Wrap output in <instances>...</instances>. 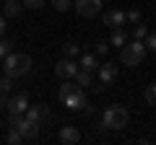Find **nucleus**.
<instances>
[{
    "label": "nucleus",
    "instance_id": "obj_26",
    "mask_svg": "<svg viewBox=\"0 0 156 145\" xmlns=\"http://www.w3.org/2000/svg\"><path fill=\"white\" fill-rule=\"evenodd\" d=\"M21 5L29 8V11H39V8L44 5V0H21Z\"/></svg>",
    "mask_w": 156,
    "mask_h": 145
},
{
    "label": "nucleus",
    "instance_id": "obj_16",
    "mask_svg": "<svg viewBox=\"0 0 156 145\" xmlns=\"http://www.w3.org/2000/svg\"><path fill=\"white\" fill-rule=\"evenodd\" d=\"M73 80H76L81 88H83V86H91V83H94V80H91V70H81V67H78V72L73 75Z\"/></svg>",
    "mask_w": 156,
    "mask_h": 145
},
{
    "label": "nucleus",
    "instance_id": "obj_2",
    "mask_svg": "<svg viewBox=\"0 0 156 145\" xmlns=\"http://www.w3.org/2000/svg\"><path fill=\"white\" fill-rule=\"evenodd\" d=\"M128 122H130V114H128L125 106L112 104V106H107V109H104V117H101L104 130L107 127H109V130H122V127H128Z\"/></svg>",
    "mask_w": 156,
    "mask_h": 145
},
{
    "label": "nucleus",
    "instance_id": "obj_32",
    "mask_svg": "<svg viewBox=\"0 0 156 145\" xmlns=\"http://www.w3.org/2000/svg\"><path fill=\"white\" fill-rule=\"evenodd\" d=\"M0 130H3V122H0Z\"/></svg>",
    "mask_w": 156,
    "mask_h": 145
},
{
    "label": "nucleus",
    "instance_id": "obj_1",
    "mask_svg": "<svg viewBox=\"0 0 156 145\" xmlns=\"http://www.w3.org/2000/svg\"><path fill=\"white\" fill-rule=\"evenodd\" d=\"M57 99H60V104L65 106V109H70V112H81V109L89 104V99H86L83 88H81L78 83H70V80H65V83L60 86Z\"/></svg>",
    "mask_w": 156,
    "mask_h": 145
},
{
    "label": "nucleus",
    "instance_id": "obj_11",
    "mask_svg": "<svg viewBox=\"0 0 156 145\" xmlns=\"http://www.w3.org/2000/svg\"><path fill=\"white\" fill-rule=\"evenodd\" d=\"M101 21H104L107 29H122L125 26V11H107Z\"/></svg>",
    "mask_w": 156,
    "mask_h": 145
},
{
    "label": "nucleus",
    "instance_id": "obj_17",
    "mask_svg": "<svg viewBox=\"0 0 156 145\" xmlns=\"http://www.w3.org/2000/svg\"><path fill=\"white\" fill-rule=\"evenodd\" d=\"M62 55H65V57H78V55H81V44H76V42H65V44H62Z\"/></svg>",
    "mask_w": 156,
    "mask_h": 145
},
{
    "label": "nucleus",
    "instance_id": "obj_18",
    "mask_svg": "<svg viewBox=\"0 0 156 145\" xmlns=\"http://www.w3.org/2000/svg\"><path fill=\"white\" fill-rule=\"evenodd\" d=\"M5 143L8 145H21L23 143V137H21V132H18V130H8V132H5Z\"/></svg>",
    "mask_w": 156,
    "mask_h": 145
},
{
    "label": "nucleus",
    "instance_id": "obj_15",
    "mask_svg": "<svg viewBox=\"0 0 156 145\" xmlns=\"http://www.w3.org/2000/svg\"><path fill=\"white\" fill-rule=\"evenodd\" d=\"M128 44V34L122 29H112V36H109V47H122Z\"/></svg>",
    "mask_w": 156,
    "mask_h": 145
},
{
    "label": "nucleus",
    "instance_id": "obj_12",
    "mask_svg": "<svg viewBox=\"0 0 156 145\" xmlns=\"http://www.w3.org/2000/svg\"><path fill=\"white\" fill-rule=\"evenodd\" d=\"M60 143H65V145L81 143V132H78L76 127H62V130H60Z\"/></svg>",
    "mask_w": 156,
    "mask_h": 145
},
{
    "label": "nucleus",
    "instance_id": "obj_22",
    "mask_svg": "<svg viewBox=\"0 0 156 145\" xmlns=\"http://www.w3.org/2000/svg\"><path fill=\"white\" fill-rule=\"evenodd\" d=\"M11 52H13V42L11 39H0V60H5Z\"/></svg>",
    "mask_w": 156,
    "mask_h": 145
},
{
    "label": "nucleus",
    "instance_id": "obj_25",
    "mask_svg": "<svg viewBox=\"0 0 156 145\" xmlns=\"http://www.w3.org/2000/svg\"><path fill=\"white\" fill-rule=\"evenodd\" d=\"M52 8L60 13H65L68 8H73V0H52Z\"/></svg>",
    "mask_w": 156,
    "mask_h": 145
},
{
    "label": "nucleus",
    "instance_id": "obj_13",
    "mask_svg": "<svg viewBox=\"0 0 156 145\" xmlns=\"http://www.w3.org/2000/svg\"><path fill=\"white\" fill-rule=\"evenodd\" d=\"M81 60H78V67L81 70H91L94 72L96 67H99V60H96V55H91V52H86V55H78Z\"/></svg>",
    "mask_w": 156,
    "mask_h": 145
},
{
    "label": "nucleus",
    "instance_id": "obj_7",
    "mask_svg": "<svg viewBox=\"0 0 156 145\" xmlns=\"http://www.w3.org/2000/svg\"><path fill=\"white\" fill-rule=\"evenodd\" d=\"M76 72H78V62L73 60V57H62V60L55 65V75L60 80H73Z\"/></svg>",
    "mask_w": 156,
    "mask_h": 145
},
{
    "label": "nucleus",
    "instance_id": "obj_4",
    "mask_svg": "<svg viewBox=\"0 0 156 145\" xmlns=\"http://www.w3.org/2000/svg\"><path fill=\"white\" fill-rule=\"evenodd\" d=\"M143 57H146V44H143L140 39H133L130 44H122V47H120V60H122V65L135 67V65L143 62Z\"/></svg>",
    "mask_w": 156,
    "mask_h": 145
},
{
    "label": "nucleus",
    "instance_id": "obj_9",
    "mask_svg": "<svg viewBox=\"0 0 156 145\" xmlns=\"http://www.w3.org/2000/svg\"><path fill=\"white\" fill-rule=\"evenodd\" d=\"M13 130H18L23 140H37V137H39V124H34L31 119H26V117L18 119V122L13 124Z\"/></svg>",
    "mask_w": 156,
    "mask_h": 145
},
{
    "label": "nucleus",
    "instance_id": "obj_19",
    "mask_svg": "<svg viewBox=\"0 0 156 145\" xmlns=\"http://www.w3.org/2000/svg\"><path fill=\"white\" fill-rule=\"evenodd\" d=\"M107 52H109V42L107 39H96L94 42V55L101 57V55H107Z\"/></svg>",
    "mask_w": 156,
    "mask_h": 145
},
{
    "label": "nucleus",
    "instance_id": "obj_6",
    "mask_svg": "<svg viewBox=\"0 0 156 145\" xmlns=\"http://www.w3.org/2000/svg\"><path fill=\"white\" fill-rule=\"evenodd\" d=\"M23 117L31 119L34 124H39V127H42V124L50 122V106H47V104H34V106H29L26 112H23Z\"/></svg>",
    "mask_w": 156,
    "mask_h": 145
},
{
    "label": "nucleus",
    "instance_id": "obj_3",
    "mask_svg": "<svg viewBox=\"0 0 156 145\" xmlns=\"http://www.w3.org/2000/svg\"><path fill=\"white\" fill-rule=\"evenodd\" d=\"M5 75L8 78H21V75H26L29 70H31V57L29 55H18V52H11V55L5 57Z\"/></svg>",
    "mask_w": 156,
    "mask_h": 145
},
{
    "label": "nucleus",
    "instance_id": "obj_31",
    "mask_svg": "<svg viewBox=\"0 0 156 145\" xmlns=\"http://www.w3.org/2000/svg\"><path fill=\"white\" fill-rule=\"evenodd\" d=\"M3 104H5V96H0V106H3Z\"/></svg>",
    "mask_w": 156,
    "mask_h": 145
},
{
    "label": "nucleus",
    "instance_id": "obj_24",
    "mask_svg": "<svg viewBox=\"0 0 156 145\" xmlns=\"http://www.w3.org/2000/svg\"><path fill=\"white\" fill-rule=\"evenodd\" d=\"M11 88H13V78H0V96H8L11 93Z\"/></svg>",
    "mask_w": 156,
    "mask_h": 145
},
{
    "label": "nucleus",
    "instance_id": "obj_29",
    "mask_svg": "<svg viewBox=\"0 0 156 145\" xmlns=\"http://www.w3.org/2000/svg\"><path fill=\"white\" fill-rule=\"evenodd\" d=\"M94 86V93H101V91H104V83H101V80H96V83H91Z\"/></svg>",
    "mask_w": 156,
    "mask_h": 145
},
{
    "label": "nucleus",
    "instance_id": "obj_21",
    "mask_svg": "<svg viewBox=\"0 0 156 145\" xmlns=\"http://www.w3.org/2000/svg\"><path fill=\"white\" fill-rule=\"evenodd\" d=\"M143 99L148 101L151 106H156V83H151V86H146V91H143Z\"/></svg>",
    "mask_w": 156,
    "mask_h": 145
},
{
    "label": "nucleus",
    "instance_id": "obj_28",
    "mask_svg": "<svg viewBox=\"0 0 156 145\" xmlns=\"http://www.w3.org/2000/svg\"><path fill=\"white\" fill-rule=\"evenodd\" d=\"M81 114H86V117H91V114H94V106H91V104H86L83 109H81Z\"/></svg>",
    "mask_w": 156,
    "mask_h": 145
},
{
    "label": "nucleus",
    "instance_id": "obj_20",
    "mask_svg": "<svg viewBox=\"0 0 156 145\" xmlns=\"http://www.w3.org/2000/svg\"><path fill=\"white\" fill-rule=\"evenodd\" d=\"M143 44H146V52H156V31H148L143 36Z\"/></svg>",
    "mask_w": 156,
    "mask_h": 145
},
{
    "label": "nucleus",
    "instance_id": "obj_27",
    "mask_svg": "<svg viewBox=\"0 0 156 145\" xmlns=\"http://www.w3.org/2000/svg\"><path fill=\"white\" fill-rule=\"evenodd\" d=\"M146 34H148V29H146L143 23H135V29H133V39H140V42H143Z\"/></svg>",
    "mask_w": 156,
    "mask_h": 145
},
{
    "label": "nucleus",
    "instance_id": "obj_30",
    "mask_svg": "<svg viewBox=\"0 0 156 145\" xmlns=\"http://www.w3.org/2000/svg\"><path fill=\"white\" fill-rule=\"evenodd\" d=\"M5 26H8V23H5V16H0V36L5 34Z\"/></svg>",
    "mask_w": 156,
    "mask_h": 145
},
{
    "label": "nucleus",
    "instance_id": "obj_23",
    "mask_svg": "<svg viewBox=\"0 0 156 145\" xmlns=\"http://www.w3.org/2000/svg\"><path fill=\"white\" fill-rule=\"evenodd\" d=\"M125 23H140V11H138V8L125 11Z\"/></svg>",
    "mask_w": 156,
    "mask_h": 145
},
{
    "label": "nucleus",
    "instance_id": "obj_10",
    "mask_svg": "<svg viewBox=\"0 0 156 145\" xmlns=\"http://www.w3.org/2000/svg\"><path fill=\"white\" fill-rule=\"evenodd\" d=\"M96 70H99V80L104 86H109V83L117 80V65H115V62H101Z\"/></svg>",
    "mask_w": 156,
    "mask_h": 145
},
{
    "label": "nucleus",
    "instance_id": "obj_5",
    "mask_svg": "<svg viewBox=\"0 0 156 145\" xmlns=\"http://www.w3.org/2000/svg\"><path fill=\"white\" fill-rule=\"evenodd\" d=\"M73 8L81 18H94L101 11V0H73Z\"/></svg>",
    "mask_w": 156,
    "mask_h": 145
},
{
    "label": "nucleus",
    "instance_id": "obj_8",
    "mask_svg": "<svg viewBox=\"0 0 156 145\" xmlns=\"http://www.w3.org/2000/svg\"><path fill=\"white\" fill-rule=\"evenodd\" d=\"M8 109V114H23L29 109V96L26 93H18V96H11L8 99L5 96V104H3Z\"/></svg>",
    "mask_w": 156,
    "mask_h": 145
},
{
    "label": "nucleus",
    "instance_id": "obj_14",
    "mask_svg": "<svg viewBox=\"0 0 156 145\" xmlns=\"http://www.w3.org/2000/svg\"><path fill=\"white\" fill-rule=\"evenodd\" d=\"M21 3H18V0H5V5H3V16L5 18H18L21 16Z\"/></svg>",
    "mask_w": 156,
    "mask_h": 145
}]
</instances>
